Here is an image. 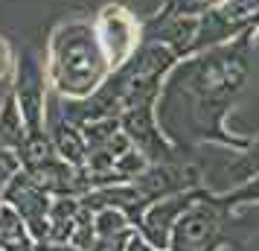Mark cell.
<instances>
[{
	"instance_id": "cell-7",
	"label": "cell",
	"mask_w": 259,
	"mask_h": 251,
	"mask_svg": "<svg viewBox=\"0 0 259 251\" xmlns=\"http://www.w3.org/2000/svg\"><path fill=\"white\" fill-rule=\"evenodd\" d=\"M201 190V187H198ZM198 190H187V193H175V196H163L152 202L146 210L140 213V219L134 222L137 234H140L154 251H169V239L175 231V222L181 219V213L187 210L189 204L195 202Z\"/></svg>"
},
{
	"instance_id": "cell-1",
	"label": "cell",
	"mask_w": 259,
	"mask_h": 251,
	"mask_svg": "<svg viewBox=\"0 0 259 251\" xmlns=\"http://www.w3.org/2000/svg\"><path fill=\"white\" fill-rule=\"evenodd\" d=\"M256 26L242 29L236 38L207 47L181 59L163 76L154 99L157 123L178 149L195 144H219L242 152L250 137L227 132L224 117L233 108L236 96L245 91L250 76V41Z\"/></svg>"
},
{
	"instance_id": "cell-3",
	"label": "cell",
	"mask_w": 259,
	"mask_h": 251,
	"mask_svg": "<svg viewBox=\"0 0 259 251\" xmlns=\"http://www.w3.org/2000/svg\"><path fill=\"white\" fill-rule=\"evenodd\" d=\"M47 67L38 59L35 50L24 47L18 53V64H15L12 76V94L21 105L24 123L29 134L47 132Z\"/></svg>"
},
{
	"instance_id": "cell-10",
	"label": "cell",
	"mask_w": 259,
	"mask_h": 251,
	"mask_svg": "<svg viewBox=\"0 0 259 251\" xmlns=\"http://www.w3.org/2000/svg\"><path fill=\"white\" fill-rule=\"evenodd\" d=\"M224 172L230 175V181H233V187H239V184H245V181H250L253 175H259V137L253 140L250 137V144L236 155V161H230L227 167H224Z\"/></svg>"
},
{
	"instance_id": "cell-5",
	"label": "cell",
	"mask_w": 259,
	"mask_h": 251,
	"mask_svg": "<svg viewBox=\"0 0 259 251\" xmlns=\"http://www.w3.org/2000/svg\"><path fill=\"white\" fill-rule=\"evenodd\" d=\"M119 123H122V132L131 137V144L137 146L152 164L178 161L181 149H178V146L166 137L163 129H160L157 111H154V99L140 102V105L128 108V111H122V114H119Z\"/></svg>"
},
{
	"instance_id": "cell-14",
	"label": "cell",
	"mask_w": 259,
	"mask_h": 251,
	"mask_svg": "<svg viewBox=\"0 0 259 251\" xmlns=\"http://www.w3.org/2000/svg\"><path fill=\"white\" fill-rule=\"evenodd\" d=\"M134 237H137V228L122 231V234H117V237H99L91 251H128L131 248V239H134Z\"/></svg>"
},
{
	"instance_id": "cell-9",
	"label": "cell",
	"mask_w": 259,
	"mask_h": 251,
	"mask_svg": "<svg viewBox=\"0 0 259 251\" xmlns=\"http://www.w3.org/2000/svg\"><path fill=\"white\" fill-rule=\"evenodd\" d=\"M26 137H29V129H26V123H24L21 105H18L15 94L9 91V94L3 96V102H0V149L21 152Z\"/></svg>"
},
{
	"instance_id": "cell-11",
	"label": "cell",
	"mask_w": 259,
	"mask_h": 251,
	"mask_svg": "<svg viewBox=\"0 0 259 251\" xmlns=\"http://www.w3.org/2000/svg\"><path fill=\"white\" fill-rule=\"evenodd\" d=\"M94 225H96V239H99V237H117L122 231H131L134 222L119 207H102V210H94Z\"/></svg>"
},
{
	"instance_id": "cell-6",
	"label": "cell",
	"mask_w": 259,
	"mask_h": 251,
	"mask_svg": "<svg viewBox=\"0 0 259 251\" xmlns=\"http://www.w3.org/2000/svg\"><path fill=\"white\" fill-rule=\"evenodd\" d=\"M3 202H9L18 213L24 216V222H26V228H29V234H32L35 242H47L53 196H50L26 169H21V172L9 181V187L3 190Z\"/></svg>"
},
{
	"instance_id": "cell-12",
	"label": "cell",
	"mask_w": 259,
	"mask_h": 251,
	"mask_svg": "<svg viewBox=\"0 0 259 251\" xmlns=\"http://www.w3.org/2000/svg\"><path fill=\"white\" fill-rule=\"evenodd\" d=\"M122 129L119 117H99V120H91L82 126V134H84V144H88V152L91 149H99V146H108V140Z\"/></svg>"
},
{
	"instance_id": "cell-8",
	"label": "cell",
	"mask_w": 259,
	"mask_h": 251,
	"mask_svg": "<svg viewBox=\"0 0 259 251\" xmlns=\"http://www.w3.org/2000/svg\"><path fill=\"white\" fill-rule=\"evenodd\" d=\"M47 132H50V137H53V146H56L59 158H64L73 167H84V164H88V144H84L82 126H76L73 120L59 114V117L47 126Z\"/></svg>"
},
{
	"instance_id": "cell-4",
	"label": "cell",
	"mask_w": 259,
	"mask_h": 251,
	"mask_svg": "<svg viewBox=\"0 0 259 251\" xmlns=\"http://www.w3.org/2000/svg\"><path fill=\"white\" fill-rule=\"evenodd\" d=\"M94 26H96L99 41H102V50H105L108 61H111V70L122 67L146 41V26L122 3H105L96 12Z\"/></svg>"
},
{
	"instance_id": "cell-13",
	"label": "cell",
	"mask_w": 259,
	"mask_h": 251,
	"mask_svg": "<svg viewBox=\"0 0 259 251\" xmlns=\"http://www.w3.org/2000/svg\"><path fill=\"white\" fill-rule=\"evenodd\" d=\"M21 158H18V152H12V149H0V199H3V190L9 187V181L21 172Z\"/></svg>"
},
{
	"instance_id": "cell-15",
	"label": "cell",
	"mask_w": 259,
	"mask_h": 251,
	"mask_svg": "<svg viewBox=\"0 0 259 251\" xmlns=\"http://www.w3.org/2000/svg\"><path fill=\"white\" fill-rule=\"evenodd\" d=\"M15 64H18V56H15L12 44L0 35V82H6V79L15 76Z\"/></svg>"
},
{
	"instance_id": "cell-17",
	"label": "cell",
	"mask_w": 259,
	"mask_h": 251,
	"mask_svg": "<svg viewBox=\"0 0 259 251\" xmlns=\"http://www.w3.org/2000/svg\"><path fill=\"white\" fill-rule=\"evenodd\" d=\"M253 26H256V32H259V18H256V21H253Z\"/></svg>"
},
{
	"instance_id": "cell-2",
	"label": "cell",
	"mask_w": 259,
	"mask_h": 251,
	"mask_svg": "<svg viewBox=\"0 0 259 251\" xmlns=\"http://www.w3.org/2000/svg\"><path fill=\"white\" fill-rule=\"evenodd\" d=\"M47 82L59 99H84L96 94L111 76L102 41L96 35L94 21L70 18L61 21L47 41Z\"/></svg>"
},
{
	"instance_id": "cell-16",
	"label": "cell",
	"mask_w": 259,
	"mask_h": 251,
	"mask_svg": "<svg viewBox=\"0 0 259 251\" xmlns=\"http://www.w3.org/2000/svg\"><path fill=\"white\" fill-rule=\"evenodd\" d=\"M210 3H212V6H222L224 0H210Z\"/></svg>"
}]
</instances>
